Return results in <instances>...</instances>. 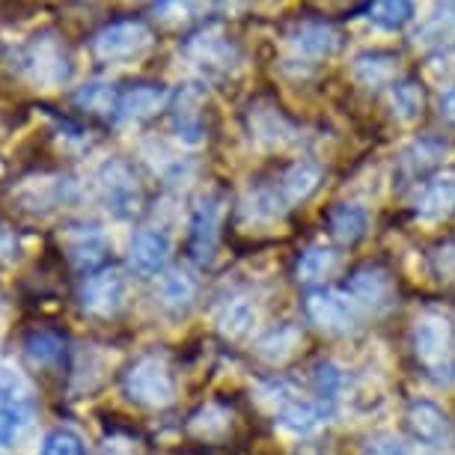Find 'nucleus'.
Wrapping results in <instances>:
<instances>
[{"mask_svg":"<svg viewBox=\"0 0 455 455\" xmlns=\"http://www.w3.org/2000/svg\"><path fill=\"white\" fill-rule=\"evenodd\" d=\"M123 393L140 408H167L176 399V381L161 355H143L123 372Z\"/></svg>","mask_w":455,"mask_h":455,"instance_id":"obj_1","label":"nucleus"},{"mask_svg":"<svg viewBox=\"0 0 455 455\" xmlns=\"http://www.w3.org/2000/svg\"><path fill=\"white\" fill-rule=\"evenodd\" d=\"M19 63H21L19 66L21 75L30 84H36V87H60V84H66L68 75H72V60H68L63 39H60L54 30L36 33V36L21 48Z\"/></svg>","mask_w":455,"mask_h":455,"instance_id":"obj_2","label":"nucleus"},{"mask_svg":"<svg viewBox=\"0 0 455 455\" xmlns=\"http://www.w3.org/2000/svg\"><path fill=\"white\" fill-rule=\"evenodd\" d=\"M152 39L156 36H152L149 24L137 19L110 21L92 36V54L101 63H132L152 48Z\"/></svg>","mask_w":455,"mask_h":455,"instance_id":"obj_3","label":"nucleus"},{"mask_svg":"<svg viewBox=\"0 0 455 455\" xmlns=\"http://www.w3.org/2000/svg\"><path fill=\"white\" fill-rule=\"evenodd\" d=\"M99 194L105 209L119 220L134 218L143 205V188L137 182L132 164L123 158H110L99 167Z\"/></svg>","mask_w":455,"mask_h":455,"instance_id":"obj_4","label":"nucleus"},{"mask_svg":"<svg viewBox=\"0 0 455 455\" xmlns=\"http://www.w3.org/2000/svg\"><path fill=\"white\" fill-rule=\"evenodd\" d=\"M223 212H227V196L218 191L203 194L196 200L191 212V229H188V256L196 265H212L214 251H218L220 242Z\"/></svg>","mask_w":455,"mask_h":455,"instance_id":"obj_5","label":"nucleus"},{"mask_svg":"<svg viewBox=\"0 0 455 455\" xmlns=\"http://www.w3.org/2000/svg\"><path fill=\"white\" fill-rule=\"evenodd\" d=\"M455 333L443 315H423L414 328V355L428 372L443 381V372H455L452 363Z\"/></svg>","mask_w":455,"mask_h":455,"instance_id":"obj_6","label":"nucleus"},{"mask_svg":"<svg viewBox=\"0 0 455 455\" xmlns=\"http://www.w3.org/2000/svg\"><path fill=\"white\" fill-rule=\"evenodd\" d=\"M125 304V277L114 268L87 274L78 286V307L92 319H110Z\"/></svg>","mask_w":455,"mask_h":455,"instance_id":"obj_7","label":"nucleus"},{"mask_svg":"<svg viewBox=\"0 0 455 455\" xmlns=\"http://www.w3.org/2000/svg\"><path fill=\"white\" fill-rule=\"evenodd\" d=\"M63 247H66L68 262L81 274H96L105 268V259L110 251L108 235L101 233L99 223H87V220L68 223L63 229Z\"/></svg>","mask_w":455,"mask_h":455,"instance_id":"obj_8","label":"nucleus"},{"mask_svg":"<svg viewBox=\"0 0 455 455\" xmlns=\"http://www.w3.org/2000/svg\"><path fill=\"white\" fill-rule=\"evenodd\" d=\"M205 92L200 84H182L170 99V128L182 143H200L205 134Z\"/></svg>","mask_w":455,"mask_h":455,"instance_id":"obj_9","label":"nucleus"},{"mask_svg":"<svg viewBox=\"0 0 455 455\" xmlns=\"http://www.w3.org/2000/svg\"><path fill=\"white\" fill-rule=\"evenodd\" d=\"M304 310H307V319L313 324H319V328L328 333H348L357 324L355 304H351L346 295L331 291V289L310 291L304 300Z\"/></svg>","mask_w":455,"mask_h":455,"instance_id":"obj_10","label":"nucleus"},{"mask_svg":"<svg viewBox=\"0 0 455 455\" xmlns=\"http://www.w3.org/2000/svg\"><path fill=\"white\" fill-rule=\"evenodd\" d=\"M170 259V238L158 229H140L128 242V268L140 277H156Z\"/></svg>","mask_w":455,"mask_h":455,"instance_id":"obj_11","label":"nucleus"},{"mask_svg":"<svg viewBox=\"0 0 455 455\" xmlns=\"http://www.w3.org/2000/svg\"><path fill=\"white\" fill-rule=\"evenodd\" d=\"M164 99H167V92L161 84H134V87L119 92L114 116L110 119H114L116 125L143 123V119H149L161 105H164Z\"/></svg>","mask_w":455,"mask_h":455,"instance_id":"obj_12","label":"nucleus"},{"mask_svg":"<svg viewBox=\"0 0 455 455\" xmlns=\"http://www.w3.org/2000/svg\"><path fill=\"white\" fill-rule=\"evenodd\" d=\"M185 54L203 68H209V72H227V68H233L238 63V48L229 39H223L218 28L203 30L188 39Z\"/></svg>","mask_w":455,"mask_h":455,"instance_id":"obj_13","label":"nucleus"},{"mask_svg":"<svg viewBox=\"0 0 455 455\" xmlns=\"http://www.w3.org/2000/svg\"><path fill=\"white\" fill-rule=\"evenodd\" d=\"M348 295L369 310H387L393 304V280L387 277V271L366 265L348 277Z\"/></svg>","mask_w":455,"mask_h":455,"instance_id":"obj_14","label":"nucleus"},{"mask_svg":"<svg viewBox=\"0 0 455 455\" xmlns=\"http://www.w3.org/2000/svg\"><path fill=\"white\" fill-rule=\"evenodd\" d=\"M21 351L28 357L30 366L36 369H48V366H57L63 363L66 351H68V339L63 331H54V328H33L24 333L21 339Z\"/></svg>","mask_w":455,"mask_h":455,"instance_id":"obj_15","label":"nucleus"},{"mask_svg":"<svg viewBox=\"0 0 455 455\" xmlns=\"http://www.w3.org/2000/svg\"><path fill=\"white\" fill-rule=\"evenodd\" d=\"M405 419H408L411 435L428 446H441L446 437H450V419H446L443 411L428 399L411 402Z\"/></svg>","mask_w":455,"mask_h":455,"instance_id":"obj_16","label":"nucleus"},{"mask_svg":"<svg viewBox=\"0 0 455 455\" xmlns=\"http://www.w3.org/2000/svg\"><path fill=\"white\" fill-rule=\"evenodd\" d=\"M417 218L423 220H441L455 212V179H435L428 182L414 200Z\"/></svg>","mask_w":455,"mask_h":455,"instance_id":"obj_17","label":"nucleus"},{"mask_svg":"<svg viewBox=\"0 0 455 455\" xmlns=\"http://www.w3.org/2000/svg\"><path fill=\"white\" fill-rule=\"evenodd\" d=\"M214 324L227 339H242L256 324V304L244 295L223 300L218 315H214Z\"/></svg>","mask_w":455,"mask_h":455,"instance_id":"obj_18","label":"nucleus"},{"mask_svg":"<svg viewBox=\"0 0 455 455\" xmlns=\"http://www.w3.org/2000/svg\"><path fill=\"white\" fill-rule=\"evenodd\" d=\"M328 227H331V235L337 238L339 244H357L369 229V212L363 205L339 203L328 212Z\"/></svg>","mask_w":455,"mask_h":455,"instance_id":"obj_19","label":"nucleus"},{"mask_svg":"<svg viewBox=\"0 0 455 455\" xmlns=\"http://www.w3.org/2000/svg\"><path fill=\"white\" fill-rule=\"evenodd\" d=\"M196 291H200V283L191 271L185 268H173L161 280V307L170 313H188L196 300Z\"/></svg>","mask_w":455,"mask_h":455,"instance_id":"obj_20","label":"nucleus"},{"mask_svg":"<svg viewBox=\"0 0 455 455\" xmlns=\"http://www.w3.org/2000/svg\"><path fill=\"white\" fill-rule=\"evenodd\" d=\"M319 182H322V170L315 164H310V161H298V164H291L286 173L280 176L277 194L289 209L291 203L307 200V196L319 188Z\"/></svg>","mask_w":455,"mask_h":455,"instance_id":"obj_21","label":"nucleus"},{"mask_svg":"<svg viewBox=\"0 0 455 455\" xmlns=\"http://www.w3.org/2000/svg\"><path fill=\"white\" fill-rule=\"evenodd\" d=\"M291 45L304 57H328L339 48V33L324 21H304L291 33Z\"/></svg>","mask_w":455,"mask_h":455,"instance_id":"obj_22","label":"nucleus"},{"mask_svg":"<svg viewBox=\"0 0 455 455\" xmlns=\"http://www.w3.org/2000/svg\"><path fill=\"white\" fill-rule=\"evenodd\" d=\"M399 60L393 54H384V51H372V54H360L355 60V78L363 84V87H387V84L396 78Z\"/></svg>","mask_w":455,"mask_h":455,"instance_id":"obj_23","label":"nucleus"},{"mask_svg":"<svg viewBox=\"0 0 455 455\" xmlns=\"http://www.w3.org/2000/svg\"><path fill=\"white\" fill-rule=\"evenodd\" d=\"M0 405L12 408L24 423H30L33 411H36V399H33L30 387L24 384V378L10 372V369H0Z\"/></svg>","mask_w":455,"mask_h":455,"instance_id":"obj_24","label":"nucleus"},{"mask_svg":"<svg viewBox=\"0 0 455 455\" xmlns=\"http://www.w3.org/2000/svg\"><path fill=\"white\" fill-rule=\"evenodd\" d=\"M446 149H450V146L443 140L419 137V140H414L405 152H402V167H405L411 176H419V173H426L428 167H435L437 161L446 156Z\"/></svg>","mask_w":455,"mask_h":455,"instance_id":"obj_25","label":"nucleus"},{"mask_svg":"<svg viewBox=\"0 0 455 455\" xmlns=\"http://www.w3.org/2000/svg\"><path fill=\"white\" fill-rule=\"evenodd\" d=\"M205 12V0H156L152 15L164 28H185Z\"/></svg>","mask_w":455,"mask_h":455,"instance_id":"obj_26","label":"nucleus"},{"mask_svg":"<svg viewBox=\"0 0 455 455\" xmlns=\"http://www.w3.org/2000/svg\"><path fill=\"white\" fill-rule=\"evenodd\" d=\"M116 99H119L116 87L108 81H90V84H84V87L75 90V105H78L81 110H90V114L114 116Z\"/></svg>","mask_w":455,"mask_h":455,"instance_id":"obj_27","label":"nucleus"},{"mask_svg":"<svg viewBox=\"0 0 455 455\" xmlns=\"http://www.w3.org/2000/svg\"><path fill=\"white\" fill-rule=\"evenodd\" d=\"M414 19V0H375L369 6V21L384 30H399Z\"/></svg>","mask_w":455,"mask_h":455,"instance_id":"obj_28","label":"nucleus"},{"mask_svg":"<svg viewBox=\"0 0 455 455\" xmlns=\"http://www.w3.org/2000/svg\"><path fill=\"white\" fill-rule=\"evenodd\" d=\"M324 419V411L315 402H291L280 411V426L295 435H310Z\"/></svg>","mask_w":455,"mask_h":455,"instance_id":"obj_29","label":"nucleus"},{"mask_svg":"<svg viewBox=\"0 0 455 455\" xmlns=\"http://www.w3.org/2000/svg\"><path fill=\"white\" fill-rule=\"evenodd\" d=\"M337 268V253L331 247H310L298 259V280L300 283H319Z\"/></svg>","mask_w":455,"mask_h":455,"instance_id":"obj_30","label":"nucleus"},{"mask_svg":"<svg viewBox=\"0 0 455 455\" xmlns=\"http://www.w3.org/2000/svg\"><path fill=\"white\" fill-rule=\"evenodd\" d=\"M251 132L262 143H283L289 125L274 108H256V110L251 108Z\"/></svg>","mask_w":455,"mask_h":455,"instance_id":"obj_31","label":"nucleus"},{"mask_svg":"<svg viewBox=\"0 0 455 455\" xmlns=\"http://www.w3.org/2000/svg\"><path fill=\"white\" fill-rule=\"evenodd\" d=\"M390 105L396 110L399 119H414L423 114V105H426V92L419 87L417 81H402V84H393V92H390Z\"/></svg>","mask_w":455,"mask_h":455,"instance_id":"obj_32","label":"nucleus"},{"mask_svg":"<svg viewBox=\"0 0 455 455\" xmlns=\"http://www.w3.org/2000/svg\"><path fill=\"white\" fill-rule=\"evenodd\" d=\"M295 342H298V331L291 328V324H280V328L265 333L256 351H259L262 357H268V360H283L291 348H295Z\"/></svg>","mask_w":455,"mask_h":455,"instance_id":"obj_33","label":"nucleus"},{"mask_svg":"<svg viewBox=\"0 0 455 455\" xmlns=\"http://www.w3.org/2000/svg\"><path fill=\"white\" fill-rule=\"evenodd\" d=\"M39 455H87V446H84L81 435L72 432V428H54L42 441Z\"/></svg>","mask_w":455,"mask_h":455,"instance_id":"obj_34","label":"nucleus"},{"mask_svg":"<svg viewBox=\"0 0 455 455\" xmlns=\"http://www.w3.org/2000/svg\"><path fill=\"white\" fill-rule=\"evenodd\" d=\"M191 428H194V435H200V437H214L229 428V414L212 402V405H205L200 414H194Z\"/></svg>","mask_w":455,"mask_h":455,"instance_id":"obj_35","label":"nucleus"},{"mask_svg":"<svg viewBox=\"0 0 455 455\" xmlns=\"http://www.w3.org/2000/svg\"><path fill=\"white\" fill-rule=\"evenodd\" d=\"M428 36H435L432 42H441V45H446V42H455V0H443L441 12H437L432 19V24L423 30L426 42H428Z\"/></svg>","mask_w":455,"mask_h":455,"instance_id":"obj_36","label":"nucleus"},{"mask_svg":"<svg viewBox=\"0 0 455 455\" xmlns=\"http://www.w3.org/2000/svg\"><path fill=\"white\" fill-rule=\"evenodd\" d=\"M339 384H342V372H339L337 366L322 363L319 369H315V390H319L322 396L333 399V393L339 390Z\"/></svg>","mask_w":455,"mask_h":455,"instance_id":"obj_37","label":"nucleus"},{"mask_svg":"<svg viewBox=\"0 0 455 455\" xmlns=\"http://www.w3.org/2000/svg\"><path fill=\"white\" fill-rule=\"evenodd\" d=\"M363 455H408V450L396 441V437L375 435L363 443Z\"/></svg>","mask_w":455,"mask_h":455,"instance_id":"obj_38","label":"nucleus"},{"mask_svg":"<svg viewBox=\"0 0 455 455\" xmlns=\"http://www.w3.org/2000/svg\"><path fill=\"white\" fill-rule=\"evenodd\" d=\"M21 423H24V419L15 414L12 408L0 405V446H12V441H15V435H19Z\"/></svg>","mask_w":455,"mask_h":455,"instance_id":"obj_39","label":"nucleus"},{"mask_svg":"<svg viewBox=\"0 0 455 455\" xmlns=\"http://www.w3.org/2000/svg\"><path fill=\"white\" fill-rule=\"evenodd\" d=\"M441 116L450 119V123H455V87H450L441 96Z\"/></svg>","mask_w":455,"mask_h":455,"instance_id":"obj_40","label":"nucleus"},{"mask_svg":"<svg viewBox=\"0 0 455 455\" xmlns=\"http://www.w3.org/2000/svg\"><path fill=\"white\" fill-rule=\"evenodd\" d=\"M4 244H6V229L0 227V247H4Z\"/></svg>","mask_w":455,"mask_h":455,"instance_id":"obj_41","label":"nucleus"}]
</instances>
